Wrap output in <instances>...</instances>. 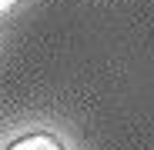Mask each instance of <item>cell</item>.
<instances>
[{
    "instance_id": "cell-2",
    "label": "cell",
    "mask_w": 154,
    "mask_h": 150,
    "mask_svg": "<svg viewBox=\"0 0 154 150\" xmlns=\"http://www.w3.org/2000/svg\"><path fill=\"white\" fill-rule=\"evenodd\" d=\"M14 4H17V0H0V13H7V10L14 7Z\"/></svg>"
},
{
    "instance_id": "cell-1",
    "label": "cell",
    "mask_w": 154,
    "mask_h": 150,
    "mask_svg": "<svg viewBox=\"0 0 154 150\" xmlns=\"http://www.w3.org/2000/svg\"><path fill=\"white\" fill-rule=\"evenodd\" d=\"M7 150H64V143L50 134H30V137H20L14 140Z\"/></svg>"
}]
</instances>
